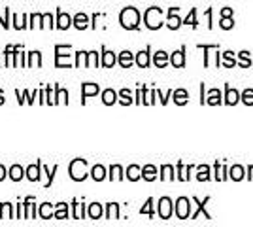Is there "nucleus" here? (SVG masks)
Listing matches in <instances>:
<instances>
[{
	"label": "nucleus",
	"mask_w": 253,
	"mask_h": 227,
	"mask_svg": "<svg viewBox=\"0 0 253 227\" xmlns=\"http://www.w3.org/2000/svg\"><path fill=\"white\" fill-rule=\"evenodd\" d=\"M225 91H227V95H225V102H227V104H236V102L240 100V93H238V91L231 89L229 86H225Z\"/></svg>",
	"instance_id": "obj_14"
},
{
	"label": "nucleus",
	"mask_w": 253,
	"mask_h": 227,
	"mask_svg": "<svg viewBox=\"0 0 253 227\" xmlns=\"http://www.w3.org/2000/svg\"><path fill=\"white\" fill-rule=\"evenodd\" d=\"M221 102V93L217 89H211L210 91V98H208V104H219Z\"/></svg>",
	"instance_id": "obj_35"
},
{
	"label": "nucleus",
	"mask_w": 253,
	"mask_h": 227,
	"mask_svg": "<svg viewBox=\"0 0 253 227\" xmlns=\"http://www.w3.org/2000/svg\"><path fill=\"white\" fill-rule=\"evenodd\" d=\"M98 65V55H96V51H87V68H95V66Z\"/></svg>",
	"instance_id": "obj_32"
},
{
	"label": "nucleus",
	"mask_w": 253,
	"mask_h": 227,
	"mask_svg": "<svg viewBox=\"0 0 253 227\" xmlns=\"http://www.w3.org/2000/svg\"><path fill=\"white\" fill-rule=\"evenodd\" d=\"M136 65L142 66V68H146V66L149 65V53H148V49H146V51H140V53L136 55Z\"/></svg>",
	"instance_id": "obj_28"
},
{
	"label": "nucleus",
	"mask_w": 253,
	"mask_h": 227,
	"mask_svg": "<svg viewBox=\"0 0 253 227\" xmlns=\"http://www.w3.org/2000/svg\"><path fill=\"white\" fill-rule=\"evenodd\" d=\"M72 17L68 15V13H64L61 8L57 10V29H61V31H66L70 25H72Z\"/></svg>",
	"instance_id": "obj_6"
},
{
	"label": "nucleus",
	"mask_w": 253,
	"mask_h": 227,
	"mask_svg": "<svg viewBox=\"0 0 253 227\" xmlns=\"http://www.w3.org/2000/svg\"><path fill=\"white\" fill-rule=\"evenodd\" d=\"M172 65L176 66V68H181V66L185 65V53H183V49H179L176 53H172Z\"/></svg>",
	"instance_id": "obj_17"
},
{
	"label": "nucleus",
	"mask_w": 253,
	"mask_h": 227,
	"mask_svg": "<svg viewBox=\"0 0 253 227\" xmlns=\"http://www.w3.org/2000/svg\"><path fill=\"white\" fill-rule=\"evenodd\" d=\"M55 51H57V53H55V65L59 66V68H61V66H66V68H70L68 57H70L72 53H61V49H57V47H55Z\"/></svg>",
	"instance_id": "obj_10"
},
{
	"label": "nucleus",
	"mask_w": 253,
	"mask_h": 227,
	"mask_svg": "<svg viewBox=\"0 0 253 227\" xmlns=\"http://www.w3.org/2000/svg\"><path fill=\"white\" fill-rule=\"evenodd\" d=\"M231 15H232L231 8H225V10H223V17H231Z\"/></svg>",
	"instance_id": "obj_46"
},
{
	"label": "nucleus",
	"mask_w": 253,
	"mask_h": 227,
	"mask_svg": "<svg viewBox=\"0 0 253 227\" xmlns=\"http://www.w3.org/2000/svg\"><path fill=\"white\" fill-rule=\"evenodd\" d=\"M15 95H17V102H19V104H23V102H25V98H21V93H19V89H15Z\"/></svg>",
	"instance_id": "obj_47"
},
{
	"label": "nucleus",
	"mask_w": 253,
	"mask_h": 227,
	"mask_svg": "<svg viewBox=\"0 0 253 227\" xmlns=\"http://www.w3.org/2000/svg\"><path fill=\"white\" fill-rule=\"evenodd\" d=\"M40 163H36V165H31L29 169H27V178L31 180V182H38L40 180Z\"/></svg>",
	"instance_id": "obj_11"
},
{
	"label": "nucleus",
	"mask_w": 253,
	"mask_h": 227,
	"mask_svg": "<svg viewBox=\"0 0 253 227\" xmlns=\"http://www.w3.org/2000/svg\"><path fill=\"white\" fill-rule=\"evenodd\" d=\"M176 11H178V8H172V10L169 11V13H170V17H169V27L172 29V31H174V29H178L179 25H181V21H179L178 15H174Z\"/></svg>",
	"instance_id": "obj_26"
},
{
	"label": "nucleus",
	"mask_w": 253,
	"mask_h": 227,
	"mask_svg": "<svg viewBox=\"0 0 253 227\" xmlns=\"http://www.w3.org/2000/svg\"><path fill=\"white\" fill-rule=\"evenodd\" d=\"M142 178L148 180V182H153V180L157 178V169H155L153 165H146V167L142 169Z\"/></svg>",
	"instance_id": "obj_12"
},
{
	"label": "nucleus",
	"mask_w": 253,
	"mask_h": 227,
	"mask_svg": "<svg viewBox=\"0 0 253 227\" xmlns=\"http://www.w3.org/2000/svg\"><path fill=\"white\" fill-rule=\"evenodd\" d=\"M153 63H155V66H159V68L167 66V63H169V55H167V51H157L155 57H153Z\"/></svg>",
	"instance_id": "obj_20"
},
{
	"label": "nucleus",
	"mask_w": 253,
	"mask_h": 227,
	"mask_svg": "<svg viewBox=\"0 0 253 227\" xmlns=\"http://www.w3.org/2000/svg\"><path fill=\"white\" fill-rule=\"evenodd\" d=\"M100 216H102V206L98 205V203L89 205V218L91 220H100Z\"/></svg>",
	"instance_id": "obj_24"
},
{
	"label": "nucleus",
	"mask_w": 253,
	"mask_h": 227,
	"mask_svg": "<svg viewBox=\"0 0 253 227\" xmlns=\"http://www.w3.org/2000/svg\"><path fill=\"white\" fill-rule=\"evenodd\" d=\"M119 95H121V104H130L132 102V97H130V91L128 89H121L119 91Z\"/></svg>",
	"instance_id": "obj_36"
},
{
	"label": "nucleus",
	"mask_w": 253,
	"mask_h": 227,
	"mask_svg": "<svg viewBox=\"0 0 253 227\" xmlns=\"http://www.w3.org/2000/svg\"><path fill=\"white\" fill-rule=\"evenodd\" d=\"M106 218H108V220H117V218H119V206H117L116 203H110V205H108Z\"/></svg>",
	"instance_id": "obj_29"
},
{
	"label": "nucleus",
	"mask_w": 253,
	"mask_h": 227,
	"mask_svg": "<svg viewBox=\"0 0 253 227\" xmlns=\"http://www.w3.org/2000/svg\"><path fill=\"white\" fill-rule=\"evenodd\" d=\"M176 214H178L179 220H185V218L189 216V199L179 197L178 201H176Z\"/></svg>",
	"instance_id": "obj_5"
},
{
	"label": "nucleus",
	"mask_w": 253,
	"mask_h": 227,
	"mask_svg": "<svg viewBox=\"0 0 253 227\" xmlns=\"http://www.w3.org/2000/svg\"><path fill=\"white\" fill-rule=\"evenodd\" d=\"M110 180H123V169L119 165H114L110 169Z\"/></svg>",
	"instance_id": "obj_30"
},
{
	"label": "nucleus",
	"mask_w": 253,
	"mask_h": 227,
	"mask_svg": "<svg viewBox=\"0 0 253 227\" xmlns=\"http://www.w3.org/2000/svg\"><path fill=\"white\" fill-rule=\"evenodd\" d=\"M100 65L104 66V68H112V66L116 65V55L112 53V51H108L106 47H102V61H100Z\"/></svg>",
	"instance_id": "obj_8"
},
{
	"label": "nucleus",
	"mask_w": 253,
	"mask_h": 227,
	"mask_svg": "<svg viewBox=\"0 0 253 227\" xmlns=\"http://www.w3.org/2000/svg\"><path fill=\"white\" fill-rule=\"evenodd\" d=\"M240 65L250 66V57H248V51H242V53H240Z\"/></svg>",
	"instance_id": "obj_40"
},
{
	"label": "nucleus",
	"mask_w": 253,
	"mask_h": 227,
	"mask_svg": "<svg viewBox=\"0 0 253 227\" xmlns=\"http://www.w3.org/2000/svg\"><path fill=\"white\" fill-rule=\"evenodd\" d=\"M159 216L163 218V220H169L172 216V201H170L169 197H163L159 201Z\"/></svg>",
	"instance_id": "obj_4"
},
{
	"label": "nucleus",
	"mask_w": 253,
	"mask_h": 227,
	"mask_svg": "<svg viewBox=\"0 0 253 227\" xmlns=\"http://www.w3.org/2000/svg\"><path fill=\"white\" fill-rule=\"evenodd\" d=\"M185 25H193V27H197V21H195V10H191L189 17L185 19Z\"/></svg>",
	"instance_id": "obj_43"
},
{
	"label": "nucleus",
	"mask_w": 253,
	"mask_h": 227,
	"mask_svg": "<svg viewBox=\"0 0 253 227\" xmlns=\"http://www.w3.org/2000/svg\"><path fill=\"white\" fill-rule=\"evenodd\" d=\"M0 218H2V220H6V218H8V220H11V205L10 203H2V205H0Z\"/></svg>",
	"instance_id": "obj_31"
},
{
	"label": "nucleus",
	"mask_w": 253,
	"mask_h": 227,
	"mask_svg": "<svg viewBox=\"0 0 253 227\" xmlns=\"http://www.w3.org/2000/svg\"><path fill=\"white\" fill-rule=\"evenodd\" d=\"M151 205H153V199H148V203H146V206H144V208H142L140 212H142V214H148L149 218H153L155 214H153V210H151Z\"/></svg>",
	"instance_id": "obj_38"
},
{
	"label": "nucleus",
	"mask_w": 253,
	"mask_h": 227,
	"mask_svg": "<svg viewBox=\"0 0 253 227\" xmlns=\"http://www.w3.org/2000/svg\"><path fill=\"white\" fill-rule=\"evenodd\" d=\"M38 214H40V218L42 220H49V218L53 216V208L49 203H43L42 206H40V210H38Z\"/></svg>",
	"instance_id": "obj_27"
},
{
	"label": "nucleus",
	"mask_w": 253,
	"mask_h": 227,
	"mask_svg": "<svg viewBox=\"0 0 253 227\" xmlns=\"http://www.w3.org/2000/svg\"><path fill=\"white\" fill-rule=\"evenodd\" d=\"M91 176H93V180H95V182H102V180L106 178L104 167H102V165H95V167H93V171H91Z\"/></svg>",
	"instance_id": "obj_18"
},
{
	"label": "nucleus",
	"mask_w": 253,
	"mask_h": 227,
	"mask_svg": "<svg viewBox=\"0 0 253 227\" xmlns=\"http://www.w3.org/2000/svg\"><path fill=\"white\" fill-rule=\"evenodd\" d=\"M119 23H121L123 29L134 31V29H138V25H140V11L136 8H132V6H128V8H125V10L121 11Z\"/></svg>",
	"instance_id": "obj_1"
},
{
	"label": "nucleus",
	"mask_w": 253,
	"mask_h": 227,
	"mask_svg": "<svg viewBox=\"0 0 253 227\" xmlns=\"http://www.w3.org/2000/svg\"><path fill=\"white\" fill-rule=\"evenodd\" d=\"M242 97H244V102H246V104H253V89H246Z\"/></svg>",
	"instance_id": "obj_39"
},
{
	"label": "nucleus",
	"mask_w": 253,
	"mask_h": 227,
	"mask_svg": "<svg viewBox=\"0 0 253 227\" xmlns=\"http://www.w3.org/2000/svg\"><path fill=\"white\" fill-rule=\"evenodd\" d=\"M53 100H55V104H59V102L68 104V91L63 89L61 86H55V97H53Z\"/></svg>",
	"instance_id": "obj_9"
},
{
	"label": "nucleus",
	"mask_w": 253,
	"mask_h": 227,
	"mask_svg": "<svg viewBox=\"0 0 253 227\" xmlns=\"http://www.w3.org/2000/svg\"><path fill=\"white\" fill-rule=\"evenodd\" d=\"M25 169H23L21 165H11V169H10V178L13 180V182H19L23 176H25Z\"/></svg>",
	"instance_id": "obj_15"
},
{
	"label": "nucleus",
	"mask_w": 253,
	"mask_h": 227,
	"mask_svg": "<svg viewBox=\"0 0 253 227\" xmlns=\"http://www.w3.org/2000/svg\"><path fill=\"white\" fill-rule=\"evenodd\" d=\"M74 27L76 29H80V31H84L89 27V17L85 15V13H76L74 15Z\"/></svg>",
	"instance_id": "obj_13"
},
{
	"label": "nucleus",
	"mask_w": 253,
	"mask_h": 227,
	"mask_svg": "<svg viewBox=\"0 0 253 227\" xmlns=\"http://www.w3.org/2000/svg\"><path fill=\"white\" fill-rule=\"evenodd\" d=\"M4 178H6V167H2V165H0V182H2Z\"/></svg>",
	"instance_id": "obj_45"
},
{
	"label": "nucleus",
	"mask_w": 253,
	"mask_h": 227,
	"mask_svg": "<svg viewBox=\"0 0 253 227\" xmlns=\"http://www.w3.org/2000/svg\"><path fill=\"white\" fill-rule=\"evenodd\" d=\"M140 176H142V171H140V167H136V165H130V167L126 169V178H128L130 182H136Z\"/></svg>",
	"instance_id": "obj_19"
},
{
	"label": "nucleus",
	"mask_w": 253,
	"mask_h": 227,
	"mask_svg": "<svg viewBox=\"0 0 253 227\" xmlns=\"http://www.w3.org/2000/svg\"><path fill=\"white\" fill-rule=\"evenodd\" d=\"M161 171H163V174H161V180H174V174H172V173H174V169H172L170 165H165Z\"/></svg>",
	"instance_id": "obj_34"
},
{
	"label": "nucleus",
	"mask_w": 253,
	"mask_h": 227,
	"mask_svg": "<svg viewBox=\"0 0 253 227\" xmlns=\"http://www.w3.org/2000/svg\"><path fill=\"white\" fill-rule=\"evenodd\" d=\"M96 93H98V86H96V84H84V86H82V102H87V98L89 97H93V95H96Z\"/></svg>",
	"instance_id": "obj_7"
},
{
	"label": "nucleus",
	"mask_w": 253,
	"mask_h": 227,
	"mask_svg": "<svg viewBox=\"0 0 253 227\" xmlns=\"http://www.w3.org/2000/svg\"><path fill=\"white\" fill-rule=\"evenodd\" d=\"M72 206H74V214H72V216H74V220H84L85 218V208H84V205H82V203H78V201H72Z\"/></svg>",
	"instance_id": "obj_25"
},
{
	"label": "nucleus",
	"mask_w": 253,
	"mask_h": 227,
	"mask_svg": "<svg viewBox=\"0 0 253 227\" xmlns=\"http://www.w3.org/2000/svg\"><path fill=\"white\" fill-rule=\"evenodd\" d=\"M0 25H2L4 29H10V23L6 21V19H2V17H0Z\"/></svg>",
	"instance_id": "obj_48"
},
{
	"label": "nucleus",
	"mask_w": 253,
	"mask_h": 227,
	"mask_svg": "<svg viewBox=\"0 0 253 227\" xmlns=\"http://www.w3.org/2000/svg\"><path fill=\"white\" fill-rule=\"evenodd\" d=\"M23 97L27 98V102H29V104H32V102H34V98H32V97H36V91H34V93H29V91H23Z\"/></svg>",
	"instance_id": "obj_42"
},
{
	"label": "nucleus",
	"mask_w": 253,
	"mask_h": 227,
	"mask_svg": "<svg viewBox=\"0 0 253 227\" xmlns=\"http://www.w3.org/2000/svg\"><path fill=\"white\" fill-rule=\"evenodd\" d=\"M53 218L55 220H66L68 218V206H66V203H59L57 205L55 212H53Z\"/></svg>",
	"instance_id": "obj_16"
},
{
	"label": "nucleus",
	"mask_w": 253,
	"mask_h": 227,
	"mask_svg": "<svg viewBox=\"0 0 253 227\" xmlns=\"http://www.w3.org/2000/svg\"><path fill=\"white\" fill-rule=\"evenodd\" d=\"M119 65L123 66V68H128V66L132 65V53L130 51H121L119 53Z\"/></svg>",
	"instance_id": "obj_23"
},
{
	"label": "nucleus",
	"mask_w": 253,
	"mask_h": 227,
	"mask_svg": "<svg viewBox=\"0 0 253 227\" xmlns=\"http://www.w3.org/2000/svg\"><path fill=\"white\" fill-rule=\"evenodd\" d=\"M85 167H87V161H85V159H74V161L70 163V167H68L70 178H72V180H76V182H82V180H85V176H87Z\"/></svg>",
	"instance_id": "obj_2"
},
{
	"label": "nucleus",
	"mask_w": 253,
	"mask_h": 227,
	"mask_svg": "<svg viewBox=\"0 0 253 227\" xmlns=\"http://www.w3.org/2000/svg\"><path fill=\"white\" fill-rule=\"evenodd\" d=\"M187 98H189V95H187V91H185V89H178V91H174V102L179 104V106H183V104L187 102Z\"/></svg>",
	"instance_id": "obj_21"
},
{
	"label": "nucleus",
	"mask_w": 253,
	"mask_h": 227,
	"mask_svg": "<svg viewBox=\"0 0 253 227\" xmlns=\"http://www.w3.org/2000/svg\"><path fill=\"white\" fill-rule=\"evenodd\" d=\"M221 27H223V29H227V31H229V29H232V19H231V17H225V19L221 21Z\"/></svg>",
	"instance_id": "obj_44"
},
{
	"label": "nucleus",
	"mask_w": 253,
	"mask_h": 227,
	"mask_svg": "<svg viewBox=\"0 0 253 227\" xmlns=\"http://www.w3.org/2000/svg\"><path fill=\"white\" fill-rule=\"evenodd\" d=\"M0 104H4V93H2V89H0Z\"/></svg>",
	"instance_id": "obj_49"
},
{
	"label": "nucleus",
	"mask_w": 253,
	"mask_h": 227,
	"mask_svg": "<svg viewBox=\"0 0 253 227\" xmlns=\"http://www.w3.org/2000/svg\"><path fill=\"white\" fill-rule=\"evenodd\" d=\"M234 63H236V61L232 59V51H227V53H225V65H227V66H232Z\"/></svg>",
	"instance_id": "obj_41"
},
{
	"label": "nucleus",
	"mask_w": 253,
	"mask_h": 227,
	"mask_svg": "<svg viewBox=\"0 0 253 227\" xmlns=\"http://www.w3.org/2000/svg\"><path fill=\"white\" fill-rule=\"evenodd\" d=\"M117 100V95L114 89H106L104 93H102V102H104L106 106H110V104H114Z\"/></svg>",
	"instance_id": "obj_22"
},
{
	"label": "nucleus",
	"mask_w": 253,
	"mask_h": 227,
	"mask_svg": "<svg viewBox=\"0 0 253 227\" xmlns=\"http://www.w3.org/2000/svg\"><path fill=\"white\" fill-rule=\"evenodd\" d=\"M161 13H163V11L159 10V8H149V10L146 11L144 19H146V25H148V29L155 31V29H159V27L163 25V23H161Z\"/></svg>",
	"instance_id": "obj_3"
},
{
	"label": "nucleus",
	"mask_w": 253,
	"mask_h": 227,
	"mask_svg": "<svg viewBox=\"0 0 253 227\" xmlns=\"http://www.w3.org/2000/svg\"><path fill=\"white\" fill-rule=\"evenodd\" d=\"M201 182H204V180H208L210 178V171H208V167H201L199 169V176H197Z\"/></svg>",
	"instance_id": "obj_37"
},
{
	"label": "nucleus",
	"mask_w": 253,
	"mask_h": 227,
	"mask_svg": "<svg viewBox=\"0 0 253 227\" xmlns=\"http://www.w3.org/2000/svg\"><path fill=\"white\" fill-rule=\"evenodd\" d=\"M231 178L232 180H236V182H240L244 178V169L240 165H236V167H232L231 169Z\"/></svg>",
	"instance_id": "obj_33"
}]
</instances>
